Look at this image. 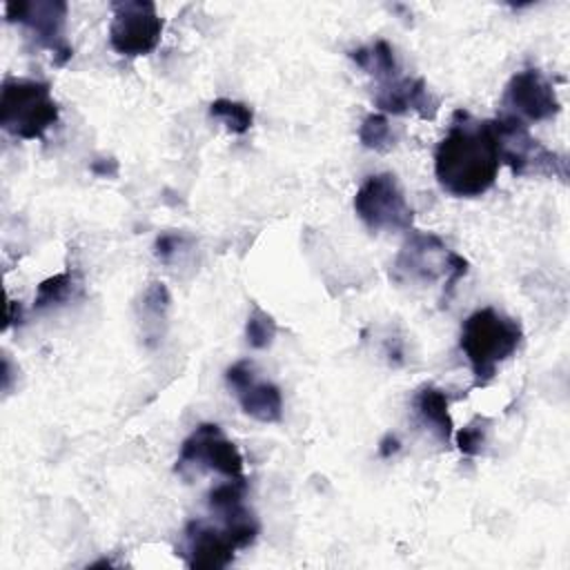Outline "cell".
<instances>
[{
    "instance_id": "cell-1",
    "label": "cell",
    "mask_w": 570,
    "mask_h": 570,
    "mask_svg": "<svg viewBox=\"0 0 570 570\" xmlns=\"http://www.w3.org/2000/svg\"><path fill=\"white\" fill-rule=\"evenodd\" d=\"M499 167L492 120H476L456 109L434 151V176L441 189L454 198L483 196L494 185Z\"/></svg>"
},
{
    "instance_id": "cell-2",
    "label": "cell",
    "mask_w": 570,
    "mask_h": 570,
    "mask_svg": "<svg viewBox=\"0 0 570 570\" xmlns=\"http://www.w3.org/2000/svg\"><path fill=\"white\" fill-rule=\"evenodd\" d=\"M521 338V323L494 307H481L463 321L459 347L470 363L476 387L494 379L497 367L517 352Z\"/></svg>"
},
{
    "instance_id": "cell-3",
    "label": "cell",
    "mask_w": 570,
    "mask_h": 570,
    "mask_svg": "<svg viewBox=\"0 0 570 570\" xmlns=\"http://www.w3.org/2000/svg\"><path fill=\"white\" fill-rule=\"evenodd\" d=\"M60 109L49 82L7 76L0 91V127L22 140H38L58 122Z\"/></svg>"
},
{
    "instance_id": "cell-4",
    "label": "cell",
    "mask_w": 570,
    "mask_h": 570,
    "mask_svg": "<svg viewBox=\"0 0 570 570\" xmlns=\"http://www.w3.org/2000/svg\"><path fill=\"white\" fill-rule=\"evenodd\" d=\"M394 278L412 283H434L445 276V296L452 294L456 281L468 274V261L450 252L432 232H412L394 258Z\"/></svg>"
},
{
    "instance_id": "cell-5",
    "label": "cell",
    "mask_w": 570,
    "mask_h": 570,
    "mask_svg": "<svg viewBox=\"0 0 570 570\" xmlns=\"http://www.w3.org/2000/svg\"><path fill=\"white\" fill-rule=\"evenodd\" d=\"M501 165H508L514 176H559L566 180V158L546 149L528 131V125L512 114H501L492 120Z\"/></svg>"
},
{
    "instance_id": "cell-6",
    "label": "cell",
    "mask_w": 570,
    "mask_h": 570,
    "mask_svg": "<svg viewBox=\"0 0 570 570\" xmlns=\"http://www.w3.org/2000/svg\"><path fill=\"white\" fill-rule=\"evenodd\" d=\"M354 212L372 232H403L412 227L414 212L392 171L372 174L354 194Z\"/></svg>"
},
{
    "instance_id": "cell-7",
    "label": "cell",
    "mask_w": 570,
    "mask_h": 570,
    "mask_svg": "<svg viewBox=\"0 0 570 570\" xmlns=\"http://www.w3.org/2000/svg\"><path fill=\"white\" fill-rule=\"evenodd\" d=\"M163 18L151 0L111 2L109 45L118 56L140 58L151 53L163 36Z\"/></svg>"
},
{
    "instance_id": "cell-8",
    "label": "cell",
    "mask_w": 570,
    "mask_h": 570,
    "mask_svg": "<svg viewBox=\"0 0 570 570\" xmlns=\"http://www.w3.org/2000/svg\"><path fill=\"white\" fill-rule=\"evenodd\" d=\"M67 13L65 0H13L4 4L7 22L22 24L38 47L53 53L58 67L67 65L73 56V47L65 38Z\"/></svg>"
},
{
    "instance_id": "cell-9",
    "label": "cell",
    "mask_w": 570,
    "mask_h": 570,
    "mask_svg": "<svg viewBox=\"0 0 570 570\" xmlns=\"http://www.w3.org/2000/svg\"><path fill=\"white\" fill-rule=\"evenodd\" d=\"M205 468L227 479L243 476V454L216 423H200L180 445L176 470Z\"/></svg>"
},
{
    "instance_id": "cell-10",
    "label": "cell",
    "mask_w": 570,
    "mask_h": 570,
    "mask_svg": "<svg viewBox=\"0 0 570 570\" xmlns=\"http://www.w3.org/2000/svg\"><path fill=\"white\" fill-rule=\"evenodd\" d=\"M227 385L234 390V396L240 410L261 423H276L283 419V394L281 387L272 381L256 376L252 361H236L225 372Z\"/></svg>"
},
{
    "instance_id": "cell-11",
    "label": "cell",
    "mask_w": 570,
    "mask_h": 570,
    "mask_svg": "<svg viewBox=\"0 0 570 570\" xmlns=\"http://www.w3.org/2000/svg\"><path fill=\"white\" fill-rule=\"evenodd\" d=\"M503 105L510 109L508 114L517 116L523 122L550 120L561 109V102L557 98L552 82L539 69L517 71L505 85Z\"/></svg>"
},
{
    "instance_id": "cell-12",
    "label": "cell",
    "mask_w": 570,
    "mask_h": 570,
    "mask_svg": "<svg viewBox=\"0 0 570 570\" xmlns=\"http://www.w3.org/2000/svg\"><path fill=\"white\" fill-rule=\"evenodd\" d=\"M238 543L225 525H212L203 519H191L185 525L183 557L189 568L196 570H218L232 563Z\"/></svg>"
},
{
    "instance_id": "cell-13",
    "label": "cell",
    "mask_w": 570,
    "mask_h": 570,
    "mask_svg": "<svg viewBox=\"0 0 570 570\" xmlns=\"http://www.w3.org/2000/svg\"><path fill=\"white\" fill-rule=\"evenodd\" d=\"M374 107L392 116H405L414 111L423 120H432L439 111V98L428 89L423 78L396 76L376 85Z\"/></svg>"
},
{
    "instance_id": "cell-14",
    "label": "cell",
    "mask_w": 570,
    "mask_h": 570,
    "mask_svg": "<svg viewBox=\"0 0 570 570\" xmlns=\"http://www.w3.org/2000/svg\"><path fill=\"white\" fill-rule=\"evenodd\" d=\"M414 410L421 423L441 441L450 443L454 423L450 416V396L436 385H423L414 396Z\"/></svg>"
},
{
    "instance_id": "cell-15",
    "label": "cell",
    "mask_w": 570,
    "mask_h": 570,
    "mask_svg": "<svg viewBox=\"0 0 570 570\" xmlns=\"http://www.w3.org/2000/svg\"><path fill=\"white\" fill-rule=\"evenodd\" d=\"M350 58L356 62V67H361L365 73H370L376 82L399 76V60L387 40H376L370 47L352 49Z\"/></svg>"
},
{
    "instance_id": "cell-16",
    "label": "cell",
    "mask_w": 570,
    "mask_h": 570,
    "mask_svg": "<svg viewBox=\"0 0 570 570\" xmlns=\"http://www.w3.org/2000/svg\"><path fill=\"white\" fill-rule=\"evenodd\" d=\"M209 116L220 120L232 134H245L254 125V111L249 105L229 98H216L209 105Z\"/></svg>"
},
{
    "instance_id": "cell-17",
    "label": "cell",
    "mask_w": 570,
    "mask_h": 570,
    "mask_svg": "<svg viewBox=\"0 0 570 570\" xmlns=\"http://www.w3.org/2000/svg\"><path fill=\"white\" fill-rule=\"evenodd\" d=\"M358 140L365 149L387 151L396 142V131L385 114H370L358 127Z\"/></svg>"
},
{
    "instance_id": "cell-18",
    "label": "cell",
    "mask_w": 570,
    "mask_h": 570,
    "mask_svg": "<svg viewBox=\"0 0 570 570\" xmlns=\"http://www.w3.org/2000/svg\"><path fill=\"white\" fill-rule=\"evenodd\" d=\"M73 289H76V281L69 272L53 274V276L45 278L38 285L36 296H33V307L36 309H47V307L60 305V303H65L67 298L73 296Z\"/></svg>"
},
{
    "instance_id": "cell-19",
    "label": "cell",
    "mask_w": 570,
    "mask_h": 570,
    "mask_svg": "<svg viewBox=\"0 0 570 570\" xmlns=\"http://www.w3.org/2000/svg\"><path fill=\"white\" fill-rule=\"evenodd\" d=\"M276 332H278V327H276L274 316L267 314L265 309H261L258 305H254L247 316V323H245V336H247L249 347H254V350L269 347L276 338Z\"/></svg>"
},
{
    "instance_id": "cell-20",
    "label": "cell",
    "mask_w": 570,
    "mask_h": 570,
    "mask_svg": "<svg viewBox=\"0 0 570 570\" xmlns=\"http://www.w3.org/2000/svg\"><path fill=\"white\" fill-rule=\"evenodd\" d=\"M169 305H171V296H169V289L163 281H151L145 292H142V298H140V307H142V316L149 321V323H160L165 321L167 312H169Z\"/></svg>"
},
{
    "instance_id": "cell-21",
    "label": "cell",
    "mask_w": 570,
    "mask_h": 570,
    "mask_svg": "<svg viewBox=\"0 0 570 570\" xmlns=\"http://www.w3.org/2000/svg\"><path fill=\"white\" fill-rule=\"evenodd\" d=\"M488 430H490V421L485 416H476L472 419L465 428H461L454 434L456 448L465 454V456H476L483 452L485 443H488Z\"/></svg>"
},
{
    "instance_id": "cell-22",
    "label": "cell",
    "mask_w": 570,
    "mask_h": 570,
    "mask_svg": "<svg viewBox=\"0 0 570 570\" xmlns=\"http://www.w3.org/2000/svg\"><path fill=\"white\" fill-rule=\"evenodd\" d=\"M183 236L180 234H176V232H165V234H160L158 238H156V243H154V256L158 258V261H163V263H169L171 258H174V254L180 249V245H183Z\"/></svg>"
},
{
    "instance_id": "cell-23",
    "label": "cell",
    "mask_w": 570,
    "mask_h": 570,
    "mask_svg": "<svg viewBox=\"0 0 570 570\" xmlns=\"http://www.w3.org/2000/svg\"><path fill=\"white\" fill-rule=\"evenodd\" d=\"M89 169H91V174H96L100 178H111V176L118 174V160H114V158H98V160H94L89 165Z\"/></svg>"
},
{
    "instance_id": "cell-24",
    "label": "cell",
    "mask_w": 570,
    "mask_h": 570,
    "mask_svg": "<svg viewBox=\"0 0 570 570\" xmlns=\"http://www.w3.org/2000/svg\"><path fill=\"white\" fill-rule=\"evenodd\" d=\"M401 450V441H399V436L396 434H385L383 439H381V443H379V456H383V459H392L396 452Z\"/></svg>"
},
{
    "instance_id": "cell-25",
    "label": "cell",
    "mask_w": 570,
    "mask_h": 570,
    "mask_svg": "<svg viewBox=\"0 0 570 570\" xmlns=\"http://www.w3.org/2000/svg\"><path fill=\"white\" fill-rule=\"evenodd\" d=\"M24 318V309L20 305V301H9L7 303V316H4V327H13V325H20Z\"/></svg>"
},
{
    "instance_id": "cell-26",
    "label": "cell",
    "mask_w": 570,
    "mask_h": 570,
    "mask_svg": "<svg viewBox=\"0 0 570 570\" xmlns=\"http://www.w3.org/2000/svg\"><path fill=\"white\" fill-rule=\"evenodd\" d=\"M9 387H11V361H9V356L4 354V356H2V390L9 392Z\"/></svg>"
}]
</instances>
